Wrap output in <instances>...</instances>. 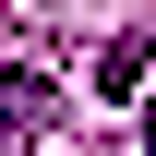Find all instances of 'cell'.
Returning a JSON list of instances; mask_svg holds the SVG:
<instances>
[{"mask_svg": "<svg viewBox=\"0 0 156 156\" xmlns=\"http://www.w3.org/2000/svg\"><path fill=\"white\" fill-rule=\"evenodd\" d=\"M144 84H156V36H120L96 60V96H144Z\"/></svg>", "mask_w": 156, "mask_h": 156, "instance_id": "1", "label": "cell"}]
</instances>
